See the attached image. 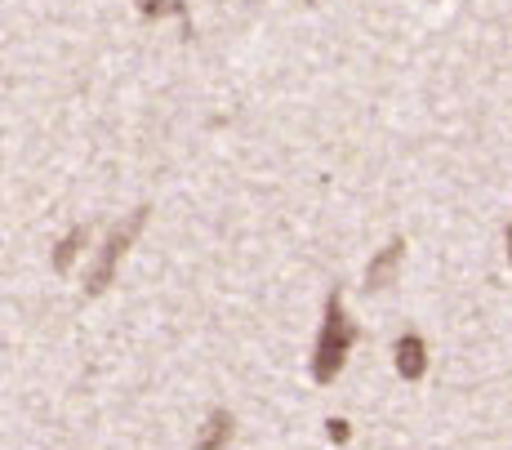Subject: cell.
<instances>
[{"instance_id": "1", "label": "cell", "mask_w": 512, "mask_h": 450, "mask_svg": "<svg viewBox=\"0 0 512 450\" xmlns=\"http://www.w3.org/2000/svg\"><path fill=\"white\" fill-rule=\"evenodd\" d=\"M352 344H357V326H352L348 312H343V295L330 290L326 295V321H321L317 352H312V379H317V384H334L339 370H343V361H348Z\"/></svg>"}, {"instance_id": "2", "label": "cell", "mask_w": 512, "mask_h": 450, "mask_svg": "<svg viewBox=\"0 0 512 450\" xmlns=\"http://www.w3.org/2000/svg\"><path fill=\"white\" fill-rule=\"evenodd\" d=\"M143 223H147V210H134L130 219L121 223V228H112V237H107L103 254H98V263L90 268V277H85V295H103V290L112 286V272H116V263H121V259H125V250H130L134 241H139Z\"/></svg>"}, {"instance_id": "3", "label": "cell", "mask_w": 512, "mask_h": 450, "mask_svg": "<svg viewBox=\"0 0 512 450\" xmlns=\"http://www.w3.org/2000/svg\"><path fill=\"white\" fill-rule=\"evenodd\" d=\"M401 259H406V241H388L379 254L370 259V268H366V290H388L392 281H397V268H401Z\"/></svg>"}, {"instance_id": "4", "label": "cell", "mask_w": 512, "mask_h": 450, "mask_svg": "<svg viewBox=\"0 0 512 450\" xmlns=\"http://www.w3.org/2000/svg\"><path fill=\"white\" fill-rule=\"evenodd\" d=\"M392 366H397V375L406 384H415V379H423V370H428V344L419 335H401L397 348H392Z\"/></svg>"}, {"instance_id": "5", "label": "cell", "mask_w": 512, "mask_h": 450, "mask_svg": "<svg viewBox=\"0 0 512 450\" xmlns=\"http://www.w3.org/2000/svg\"><path fill=\"white\" fill-rule=\"evenodd\" d=\"M228 442H232V415L228 410H210L201 437H196V450H228Z\"/></svg>"}, {"instance_id": "6", "label": "cell", "mask_w": 512, "mask_h": 450, "mask_svg": "<svg viewBox=\"0 0 512 450\" xmlns=\"http://www.w3.org/2000/svg\"><path fill=\"white\" fill-rule=\"evenodd\" d=\"M85 241H90V228H72V232H67V237L58 241V250H54V268H58V272L72 268V259L81 254Z\"/></svg>"}, {"instance_id": "7", "label": "cell", "mask_w": 512, "mask_h": 450, "mask_svg": "<svg viewBox=\"0 0 512 450\" xmlns=\"http://www.w3.org/2000/svg\"><path fill=\"white\" fill-rule=\"evenodd\" d=\"M139 14L143 18H165V14L187 18V9H183V0H139Z\"/></svg>"}, {"instance_id": "8", "label": "cell", "mask_w": 512, "mask_h": 450, "mask_svg": "<svg viewBox=\"0 0 512 450\" xmlns=\"http://www.w3.org/2000/svg\"><path fill=\"white\" fill-rule=\"evenodd\" d=\"M326 433H330V442H348V437H352V428H348V419H330V424H326Z\"/></svg>"}, {"instance_id": "9", "label": "cell", "mask_w": 512, "mask_h": 450, "mask_svg": "<svg viewBox=\"0 0 512 450\" xmlns=\"http://www.w3.org/2000/svg\"><path fill=\"white\" fill-rule=\"evenodd\" d=\"M504 241H508V263H512V223H508V232H504Z\"/></svg>"}]
</instances>
